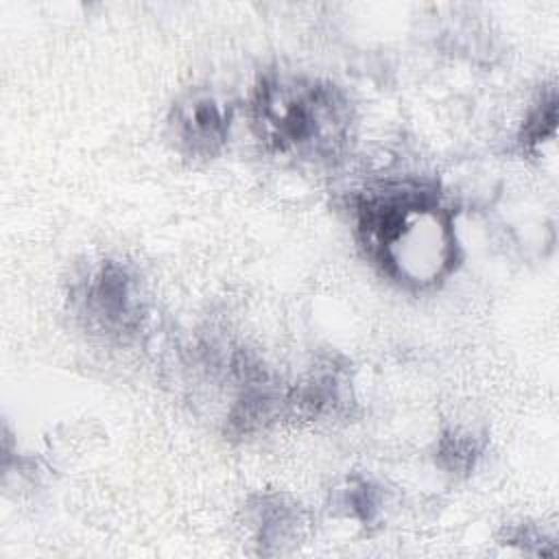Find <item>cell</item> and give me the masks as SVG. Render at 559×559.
Segmentation results:
<instances>
[{"mask_svg": "<svg viewBox=\"0 0 559 559\" xmlns=\"http://www.w3.org/2000/svg\"><path fill=\"white\" fill-rule=\"evenodd\" d=\"M76 301L87 321L122 332L140 323L142 293L138 280L118 262H105L81 284Z\"/></svg>", "mask_w": 559, "mask_h": 559, "instance_id": "3957f363", "label": "cell"}, {"mask_svg": "<svg viewBox=\"0 0 559 559\" xmlns=\"http://www.w3.org/2000/svg\"><path fill=\"white\" fill-rule=\"evenodd\" d=\"M229 109L212 94L194 92L170 111V135L190 157H214L229 135Z\"/></svg>", "mask_w": 559, "mask_h": 559, "instance_id": "277c9868", "label": "cell"}, {"mask_svg": "<svg viewBox=\"0 0 559 559\" xmlns=\"http://www.w3.org/2000/svg\"><path fill=\"white\" fill-rule=\"evenodd\" d=\"M349 103L330 83L269 76L253 100V124L275 153L330 159L349 138Z\"/></svg>", "mask_w": 559, "mask_h": 559, "instance_id": "7a4b0ae2", "label": "cell"}, {"mask_svg": "<svg viewBox=\"0 0 559 559\" xmlns=\"http://www.w3.org/2000/svg\"><path fill=\"white\" fill-rule=\"evenodd\" d=\"M341 504L347 513L360 522H373L382 509L380 489L367 480H352L341 496Z\"/></svg>", "mask_w": 559, "mask_h": 559, "instance_id": "5b68a950", "label": "cell"}, {"mask_svg": "<svg viewBox=\"0 0 559 559\" xmlns=\"http://www.w3.org/2000/svg\"><path fill=\"white\" fill-rule=\"evenodd\" d=\"M356 229L367 258L404 288L437 286L459 262L452 210L428 183L404 179L369 190L356 205Z\"/></svg>", "mask_w": 559, "mask_h": 559, "instance_id": "6da1fadb", "label": "cell"}, {"mask_svg": "<svg viewBox=\"0 0 559 559\" xmlns=\"http://www.w3.org/2000/svg\"><path fill=\"white\" fill-rule=\"evenodd\" d=\"M480 448L476 439L469 432H452L441 439L439 443V461L450 472H465L474 465V459L478 456Z\"/></svg>", "mask_w": 559, "mask_h": 559, "instance_id": "8992f818", "label": "cell"}]
</instances>
